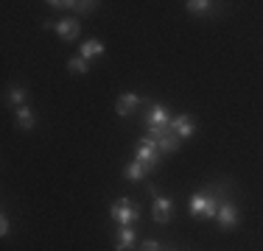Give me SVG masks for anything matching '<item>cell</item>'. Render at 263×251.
Wrapping results in <instances>:
<instances>
[{"label": "cell", "mask_w": 263, "mask_h": 251, "mask_svg": "<svg viewBox=\"0 0 263 251\" xmlns=\"http://www.w3.org/2000/svg\"><path fill=\"white\" fill-rule=\"evenodd\" d=\"M109 215H112V221H115L118 226H129V229H132L135 221L140 218V206H137L132 198H118L115 204H112Z\"/></svg>", "instance_id": "cell-1"}, {"label": "cell", "mask_w": 263, "mask_h": 251, "mask_svg": "<svg viewBox=\"0 0 263 251\" xmlns=\"http://www.w3.org/2000/svg\"><path fill=\"white\" fill-rule=\"evenodd\" d=\"M218 198L213 196V193H196V196H191L187 201V210H191V215H202V218H218Z\"/></svg>", "instance_id": "cell-2"}, {"label": "cell", "mask_w": 263, "mask_h": 251, "mask_svg": "<svg viewBox=\"0 0 263 251\" xmlns=\"http://www.w3.org/2000/svg\"><path fill=\"white\" fill-rule=\"evenodd\" d=\"M148 137L157 142L160 154H174V151L179 148V137L174 134L171 126H165V129H148Z\"/></svg>", "instance_id": "cell-3"}, {"label": "cell", "mask_w": 263, "mask_h": 251, "mask_svg": "<svg viewBox=\"0 0 263 251\" xmlns=\"http://www.w3.org/2000/svg\"><path fill=\"white\" fill-rule=\"evenodd\" d=\"M137 162H143L148 171H154L157 162H160V148H157V142H154L148 134L140 137V145H137Z\"/></svg>", "instance_id": "cell-4"}, {"label": "cell", "mask_w": 263, "mask_h": 251, "mask_svg": "<svg viewBox=\"0 0 263 251\" xmlns=\"http://www.w3.org/2000/svg\"><path fill=\"white\" fill-rule=\"evenodd\" d=\"M174 117L168 115V109L162 103H152L146 112V126L148 129H165V126H171Z\"/></svg>", "instance_id": "cell-5"}, {"label": "cell", "mask_w": 263, "mask_h": 251, "mask_svg": "<svg viewBox=\"0 0 263 251\" xmlns=\"http://www.w3.org/2000/svg\"><path fill=\"white\" fill-rule=\"evenodd\" d=\"M152 196H154V210H152V215H154V221L157 223H168L171 221V215H174V204L168 201L165 196H160L157 190H152Z\"/></svg>", "instance_id": "cell-6"}, {"label": "cell", "mask_w": 263, "mask_h": 251, "mask_svg": "<svg viewBox=\"0 0 263 251\" xmlns=\"http://www.w3.org/2000/svg\"><path fill=\"white\" fill-rule=\"evenodd\" d=\"M137 106H140V95H135V92H123V95L118 98V103H115V112L121 117H129Z\"/></svg>", "instance_id": "cell-7"}, {"label": "cell", "mask_w": 263, "mask_h": 251, "mask_svg": "<svg viewBox=\"0 0 263 251\" xmlns=\"http://www.w3.org/2000/svg\"><path fill=\"white\" fill-rule=\"evenodd\" d=\"M56 34H59L62 39H67V42L79 39V20H73V17L59 20V23H56Z\"/></svg>", "instance_id": "cell-8"}, {"label": "cell", "mask_w": 263, "mask_h": 251, "mask_svg": "<svg viewBox=\"0 0 263 251\" xmlns=\"http://www.w3.org/2000/svg\"><path fill=\"white\" fill-rule=\"evenodd\" d=\"M218 223H221V229H233L238 223V210L230 201H224V204L218 206Z\"/></svg>", "instance_id": "cell-9"}, {"label": "cell", "mask_w": 263, "mask_h": 251, "mask_svg": "<svg viewBox=\"0 0 263 251\" xmlns=\"http://www.w3.org/2000/svg\"><path fill=\"white\" fill-rule=\"evenodd\" d=\"M171 129H174V134L179 137V140H185V137H191L193 134V117L191 115H179V117H174V123H171Z\"/></svg>", "instance_id": "cell-10"}, {"label": "cell", "mask_w": 263, "mask_h": 251, "mask_svg": "<svg viewBox=\"0 0 263 251\" xmlns=\"http://www.w3.org/2000/svg\"><path fill=\"white\" fill-rule=\"evenodd\" d=\"M132 246H135V229L121 226V229H118V237H115V251H129Z\"/></svg>", "instance_id": "cell-11"}, {"label": "cell", "mask_w": 263, "mask_h": 251, "mask_svg": "<svg viewBox=\"0 0 263 251\" xmlns=\"http://www.w3.org/2000/svg\"><path fill=\"white\" fill-rule=\"evenodd\" d=\"M101 53H104V45L98 39H87L84 45L79 48V56H81V59H87V61L96 59V56H101Z\"/></svg>", "instance_id": "cell-12"}, {"label": "cell", "mask_w": 263, "mask_h": 251, "mask_svg": "<svg viewBox=\"0 0 263 251\" xmlns=\"http://www.w3.org/2000/svg\"><path fill=\"white\" fill-rule=\"evenodd\" d=\"M146 173H148V168L143 165V162H132V165L126 168V171H123V176H126V179H132V181H140V179H146Z\"/></svg>", "instance_id": "cell-13"}, {"label": "cell", "mask_w": 263, "mask_h": 251, "mask_svg": "<svg viewBox=\"0 0 263 251\" xmlns=\"http://www.w3.org/2000/svg\"><path fill=\"white\" fill-rule=\"evenodd\" d=\"M34 112L28 109V106H20V109H17V126H20V129H34Z\"/></svg>", "instance_id": "cell-14"}, {"label": "cell", "mask_w": 263, "mask_h": 251, "mask_svg": "<svg viewBox=\"0 0 263 251\" xmlns=\"http://www.w3.org/2000/svg\"><path fill=\"white\" fill-rule=\"evenodd\" d=\"M187 11L191 14H208V11L213 9V3H208V0H187Z\"/></svg>", "instance_id": "cell-15"}, {"label": "cell", "mask_w": 263, "mask_h": 251, "mask_svg": "<svg viewBox=\"0 0 263 251\" xmlns=\"http://www.w3.org/2000/svg\"><path fill=\"white\" fill-rule=\"evenodd\" d=\"M67 70H73L76 75H84V73H90V65H87V59H81V56H76V59H70V61H67Z\"/></svg>", "instance_id": "cell-16"}, {"label": "cell", "mask_w": 263, "mask_h": 251, "mask_svg": "<svg viewBox=\"0 0 263 251\" xmlns=\"http://www.w3.org/2000/svg\"><path fill=\"white\" fill-rule=\"evenodd\" d=\"M23 98H26V90H23V87H14V90H11V95H9L11 103H23Z\"/></svg>", "instance_id": "cell-17"}, {"label": "cell", "mask_w": 263, "mask_h": 251, "mask_svg": "<svg viewBox=\"0 0 263 251\" xmlns=\"http://www.w3.org/2000/svg\"><path fill=\"white\" fill-rule=\"evenodd\" d=\"M140 251H160V243H157V240H146Z\"/></svg>", "instance_id": "cell-18"}, {"label": "cell", "mask_w": 263, "mask_h": 251, "mask_svg": "<svg viewBox=\"0 0 263 251\" xmlns=\"http://www.w3.org/2000/svg\"><path fill=\"white\" fill-rule=\"evenodd\" d=\"M0 235H9V218H6V215H0Z\"/></svg>", "instance_id": "cell-19"}]
</instances>
